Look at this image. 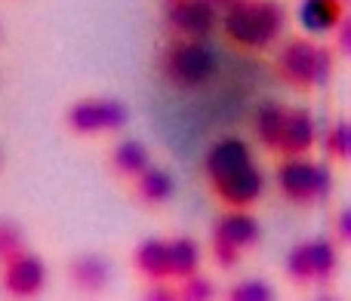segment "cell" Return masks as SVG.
Instances as JSON below:
<instances>
[{"instance_id": "1", "label": "cell", "mask_w": 351, "mask_h": 301, "mask_svg": "<svg viewBox=\"0 0 351 301\" xmlns=\"http://www.w3.org/2000/svg\"><path fill=\"white\" fill-rule=\"evenodd\" d=\"M280 28H284V10L274 0H243V3L231 6L225 16L228 40L247 49H262L274 43Z\"/></svg>"}, {"instance_id": "2", "label": "cell", "mask_w": 351, "mask_h": 301, "mask_svg": "<svg viewBox=\"0 0 351 301\" xmlns=\"http://www.w3.org/2000/svg\"><path fill=\"white\" fill-rule=\"evenodd\" d=\"M278 74L293 90H321L333 74V53L308 37H293L278 55Z\"/></svg>"}, {"instance_id": "3", "label": "cell", "mask_w": 351, "mask_h": 301, "mask_svg": "<svg viewBox=\"0 0 351 301\" xmlns=\"http://www.w3.org/2000/svg\"><path fill=\"white\" fill-rule=\"evenodd\" d=\"M278 185L290 203L315 206L330 194V169L324 163L308 160L305 154L287 157L278 169Z\"/></svg>"}, {"instance_id": "4", "label": "cell", "mask_w": 351, "mask_h": 301, "mask_svg": "<svg viewBox=\"0 0 351 301\" xmlns=\"http://www.w3.org/2000/svg\"><path fill=\"white\" fill-rule=\"evenodd\" d=\"M339 255H336L333 240H302L287 255V277L296 286H324L333 280Z\"/></svg>"}, {"instance_id": "5", "label": "cell", "mask_w": 351, "mask_h": 301, "mask_svg": "<svg viewBox=\"0 0 351 301\" xmlns=\"http://www.w3.org/2000/svg\"><path fill=\"white\" fill-rule=\"evenodd\" d=\"M164 71L179 86H200L216 74V53L197 37L173 43L164 59Z\"/></svg>"}, {"instance_id": "6", "label": "cell", "mask_w": 351, "mask_h": 301, "mask_svg": "<svg viewBox=\"0 0 351 301\" xmlns=\"http://www.w3.org/2000/svg\"><path fill=\"white\" fill-rule=\"evenodd\" d=\"M68 127L77 135L117 133L127 127V108L117 99H80L68 108Z\"/></svg>"}, {"instance_id": "7", "label": "cell", "mask_w": 351, "mask_h": 301, "mask_svg": "<svg viewBox=\"0 0 351 301\" xmlns=\"http://www.w3.org/2000/svg\"><path fill=\"white\" fill-rule=\"evenodd\" d=\"M47 283V267L37 255L19 252L3 267V289L12 298H34Z\"/></svg>"}, {"instance_id": "8", "label": "cell", "mask_w": 351, "mask_h": 301, "mask_svg": "<svg viewBox=\"0 0 351 301\" xmlns=\"http://www.w3.org/2000/svg\"><path fill=\"white\" fill-rule=\"evenodd\" d=\"M167 16H170L173 28L179 31V34L204 40V37H210L213 28H216L219 10L210 0H173Z\"/></svg>"}, {"instance_id": "9", "label": "cell", "mask_w": 351, "mask_h": 301, "mask_svg": "<svg viewBox=\"0 0 351 301\" xmlns=\"http://www.w3.org/2000/svg\"><path fill=\"white\" fill-rule=\"evenodd\" d=\"M216 185V194L225 200L228 206H234V209H247L250 203H256L262 194V172L256 169V163H250V166L237 169V172L225 175V179L213 181Z\"/></svg>"}, {"instance_id": "10", "label": "cell", "mask_w": 351, "mask_h": 301, "mask_svg": "<svg viewBox=\"0 0 351 301\" xmlns=\"http://www.w3.org/2000/svg\"><path fill=\"white\" fill-rule=\"evenodd\" d=\"M213 240L225 243V246H234V249H241V252H247V249L259 240V222H256L250 212L234 209V212H228V215L219 218L216 231H213Z\"/></svg>"}, {"instance_id": "11", "label": "cell", "mask_w": 351, "mask_h": 301, "mask_svg": "<svg viewBox=\"0 0 351 301\" xmlns=\"http://www.w3.org/2000/svg\"><path fill=\"white\" fill-rule=\"evenodd\" d=\"M342 16H346V3L342 0H302L299 3V22L308 34H333L339 28Z\"/></svg>"}, {"instance_id": "12", "label": "cell", "mask_w": 351, "mask_h": 301, "mask_svg": "<svg viewBox=\"0 0 351 301\" xmlns=\"http://www.w3.org/2000/svg\"><path fill=\"white\" fill-rule=\"evenodd\" d=\"M315 117L305 108H290L287 111V123H284V135H280V150L287 157L296 154H308L315 148Z\"/></svg>"}, {"instance_id": "13", "label": "cell", "mask_w": 351, "mask_h": 301, "mask_svg": "<svg viewBox=\"0 0 351 301\" xmlns=\"http://www.w3.org/2000/svg\"><path fill=\"white\" fill-rule=\"evenodd\" d=\"M250 163H253V157H250V148L241 139H222L206 154V172H210L213 181H219L225 175L237 172V169L250 166Z\"/></svg>"}, {"instance_id": "14", "label": "cell", "mask_w": 351, "mask_h": 301, "mask_svg": "<svg viewBox=\"0 0 351 301\" xmlns=\"http://www.w3.org/2000/svg\"><path fill=\"white\" fill-rule=\"evenodd\" d=\"M108 261L102 255H80L71 261V283L84 292H102L108 286Z\"/></svg>"}, {"instance_id": "15", "label": "cell", "mask_w": 351, "mask_h": 301, "mask_svg": "<svg viewBox=\"0 0 351 301\" xmlns=\"http://www.w3.org/2000/svg\"><path fill=\"white\" fill-rule=\"evenodd\" d=\"M136 194L142 203L148 206H160L173 197V175L160 166H145L136 175Z\"/></svg>"}, {"instance_id": "16", "label": "cell", "mask_w": 351, "mask_h": 301, "mask_svg": "<svg viewBox=\"0 0 351 301\" xmlns=\"http://www.w3.org/2000/svg\"><path fill=\"white\" fill-rule=\"evenodd\" d=\"M136 271L145 274L148 280H167L170 277V252L164 240H145L136 246Z\"/></svg>"}, {"instance_id": "17", "label": "cell", "mask_w": 351, "mask_h": 301, "mask_svg": "<svg viewBox=\"0 0 351 301\" xmlns=\"http://www.w3.org/2000/svg\"><path fill=\"white\" fill-rule=\"evenodd\" d=\"M167 252H170V277H191L200 267V249L194 240L188 237H176V240H167Z\"/></svg>"}, {"instance_id": "18", "label": "cell", "mask_w": 351, "mask_h": 301, "mask_svg": "<svg viewBox=\"0 0 351 301\" xmlns=\"http://www.w3.org/2000/svg\"><path fill=\"white\" fill-rule=\"evenodd\" d=\"M287 111L284 105H265V108L256 114V135L265 148L280 150V135H284V123H287Z\"/></svg>"}, {"instance_id": "19", "label": "cell", "mask_w": 351, "mask_h": 301, "mask_svg": "<svg viewBox=\"0 0 351 301\" xmlns=\"http://www.w3.org/2000/svg\"><path fill=\"white\" fill-rule=\"evenodd\" d=\"M111 166L121 175L136 179L145 166H152V163H148V148L139 145V142H121V145L111 150Z\"/></svg>"}, {"instance_id": "20", "label": "cell", "mask_w": 351, "mask_h": 301, "mask_svg": "<svg viewBox=\"0 0 351 301\" xmlns=\"http://www.w3.org/2000/svg\"><path fill=\"white\" fill-rule=\"evenodd\" d=\"M324 148H327L330 160L342 163V166H351V120H336L333 127L327 129Z\"/></svg>"}, {"instance_id": "21", "label": "cell", "mask_w": 351, "mask_h": 301, "mask_svg": "<svg viewBox=\"0 0 351 301\" xmlns=\"http://www.w3.org/2000/svg\"><path fill=\"white\" fill-rule=\"evenodd\" d=\"M228 298L231 301H271L274 289H271V283H265V280H243V283L231 286Z\"/></svg>"}, {"instance_id": "22", "label": "cell", "mask_w": 351, "mask_h": 301, "mask_svg": "<svg viewBox=\"0 0 351 301\" xmlns=\"http://www.w3.org/2000/svg\"><path fill=\"white\" fill-rule=\"evenodd\" d=\"M22 243H25V234L16 222H6L0 218V261H10L12 255L22 252Z\"/></svg>"}, {"instance_id": "23", "label": "cell", "mask_w": 351, "mask_h": 301, "mask_svg": "<svg viewBox=\"0 0 351 301\" xmlns=\"http://www.w3.org/2000/svg\"><path fill=\"white\" fill-rule=\"evenodd\" d=\"M213 283L206 277H200V274H191V277L182 280L179 286V298L182 301H210L213 298Z\"/></svg>"}, {"instance_id": "24", "label": "cell", "mask_w": 351, "mask_h": 301, "mask_svg": "<svg viewBox=\"0 0 351 301\" xmlns=\"http://www.w3.org/2000/svg\"><path fill=\"white\" fill-rule=\"evenodd\" d=\"M333 237H336V243H342V246H351V206H342V209L336 212Z\"/></svg>"}, {"instance_id": "25", "label": "cell", "mask_w": 351, "mask_h": 301, "mask_svg": "<svg viewBox=\"0 0 351 301\" xmlns=\"http://www.w3.org/2000/svg\"><path fill=\"white\" fill-rule=\"evenodd\" d=\"M333 40H336V53L351 59V12H346L339 22V28L333 31Z\"/></svg>"}, {"instance_id": "26", "label": "cell", "mask_w": 351, "mask_h": 301, "mask_svg": "<svg viewBox=\"0 0 351 301\" xmlns=\"http://www.w3.org/2000/svg\"><path fill=\"white\" fill-rule=\"evenodd\" d=\"M145 298L148 301H176V298H179V289H173V286L158 283V280H154V286L145 292Z\"/></svg>"}, {"instance_id": "27", "label": "cell", "mask_w": 351, "mask_h": 301, "mask_svg": "<svg viewBox=\"0 0 351 301\" xmlns=\"http://www.w3.org/2000/svg\"><path fill=\"white\" fill-rule=\"evenodd\" d=\"M216 10H231V6H237V3H243V0H210Z\"/></svg>"}, {"instance_id": "28", "label": "cell", "mask_w": 351, "mask_h": 301, "mask_svg": "<svg viewBox=\"0 0 351 301\" xmlns=\"http://www.w3.org/2000/svg\"><path fill=\"white\" fill-rule=\"evenodd\" d=\"M342 3H346V6H351V0H342Z\"/></svg>"}, {"instance_id": "29", "label": "cell", "mask_w": 351, "mask_h": 301, "mask_svg": "<svg viewBox=\"0 0 351 301\" xmlns=\"http://www.w3.org/2000/svg\"><path fill=\"white\" fill-rule=\"evenodd\" d=\"M170 3H173V0H170Z\"/></svg>"}]
</instances>
